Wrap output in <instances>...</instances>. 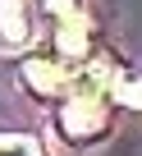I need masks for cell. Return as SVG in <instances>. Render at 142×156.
I'll return each instance as SVG.
<instances>
[{
    "label": "cell",
    "mask_w": 142,
    "mask_h": 156,
    "mask_svg": "<svg viewBox=\"0 0 142 156\" xmlns=\"http://www.w3.org/2000/svg\"><path fill=\"white\" fill-rule=\"evenodd\" d=\"M110 124V101L106 97H64L60 106V133L64 142H96Z\"/></svg>",
    "instance_id": "obj_1"
},
{
    "label": "cell",
    "mask_w": 142,
    "mask_h": 156,
    "mask_svg": "<svg viewBox=\"0 0 142 156\" xmlns=\"http://www.w3.org/2000/svg\"><path fill=\"white\" fill-rule=\"evenodd\" d=\"M19 78H23V87L37 92V97H69V83H74V69L50 60V55H28L19 64Z\"/></svg>",
    "instance_id": "obj_2"
},
{
    "label": "cell",
    "mask_w": 142,
    "mask_h": 156,
    "mask_svg": "<svg viewBox=\"0 0 142 156\" xmlns=\"http://www.w3.org/2000/svg\"><path fill=\"white\" fill-rule=\"evenodd\" d=\"M32 37H37L32 0H0V46L5 51H28Z\"/></svg>",
    "instance_id": "obj_3"
},
{
    "label": "cell",
    "mask_w": 142,
    "mask_h": 156,
    "mask_svg": "<svg viewBox=\"0 0 142 156\" xmlns=\"http://www.w3.org/2000/svg\"><path fill=\"white\" fill-rule=\"evenodd\" d=\"M115 106H128V110H142V78L137 73H124V69H115V78H110V92H106Z\"/></svg>",
    "instance_id": "obj_4"
},
{
    "label": "cell",
    "mask_w": 142,
    "mask_h": 156,
    "mask_svg": "<svg viewBox=\"0 0 142 156\" xmlns=\"http://www.w3.org/2000/svg\"><path fill=\"white\" fill-rule=\"evenodd\" d=\"M0 156H46L32 133H0Z\"/></svg>",
    "instance_id": "obj_5"
}]
</instances>
